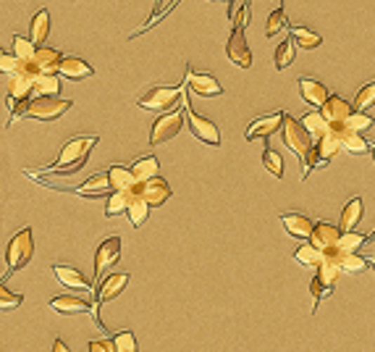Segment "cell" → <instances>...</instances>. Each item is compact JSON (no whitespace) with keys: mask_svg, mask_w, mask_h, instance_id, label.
Here are the masks:
<instances>
[{"mask_svg":"<svg viewBox=\"0 0 375 352\" xmlns=\"http://www.w3.org/2000/svg\"><path fill=\"white\" fill-rule=\"evenodd\" d=\"M19 66H21V60H19L16 53H13V56H11L8 51L0 53V71H3V74H16Z\"/></svg>","mask_w":375,"mask_h":352,"instance_id":"7dc6e473","label":"cell"},{"mask_svg":"<svg viewBox=\"0 0 375 352\" xmlns=\"http://www.w3.org/2000/svg\"><path fill=\"white\" fill-rule=\"evenodd\" d=\"M226 56L234 66H239V69H249V66H252V51H249V45H247L244 30L231 32V37H228V42H226Z\"/></svg>","mask_w":375,"mask_h":352,"instance_id":"8fae6325","label":"cell"},{"mask_svg":"<svg viewBox=\"0 0 375 352\" xmlns=\"http://www.w3.org/2000/svg\"><path fill=\"white\" fill-rule=\"evenodd\" d=\"M98 145V134L92 137H74V140H69L63 148H60V155L58 161L53 163V166H48V169H42V171L48 174H74L79 171L81 166L87 163V155L89 150Z\"/></svg>","mask_w":375,"mask_h":352,"instance_id":"7a4b0ae2","label":"cell"},{"mask_svg":"<svg viewBox=\"0 0 375 352\" xmlns=\"http://www.w3.org/2000/svg\"><path fill=\"white\" fill-rule=\"evenodd\" d=\"M150 208H152V205H150L147 200H145V197H142V195H134V200H131V205H129V221H131V226H142V223L147 221V216H150Z\"/></svg>","mask_w":375,"mask_h":352,"instance_id":"d6a6232c","label":"cell"},{"mask_svg":"<svg viewBox=\"0 0 375 352\" xmlns=\"http://www.w3.org/2000/svg\"><path fill=\"white\" fill-rule=\"evenodd\" d=\"M60 77H66V79H89L92 74H95V69L89 66L87 60L77 58V56H63V60H60V69H58Z\"/></svg>","mask_w":375,"mask_h":352,"instance_id":"ffe728a7","label":"cell"},{"mask_svg":"<svg viewBox=\"0 0 375 352\" xmlns=\"http://www.w3.org/2000/svg\"><path fill=\"white\" fill-rule=\"evenodd\" d=\"M284 116L287 113H268V116H260V119H255L252 124L247 126V142H255V140H268L270 134H276L281 126H284Z\"/></svg>","mask_w":375,"mask_h":352,"instance_id":"4fadbf2b","label":"cell"},{"mask_svg":"<svg viewBox=\"0 0 375 352\" xmlns=\"http://www.w3.org/2000/svg\"><path fill=\"white\" fill-rule=\"evenodd\" d=\"M181 103H184V108H187V124H189V129H192V134H195L199 142L210 145V148H218V145H221V131H218L216 124L210 119H205V116H199V113L189 105L187 95L181 98Z\"/></svg>","mask_w":375,"mask_h":352,"instance_id":"52a82bcc","label":"cell"},{"mask_svg":"<svg viewBox=\"0 0 375 352\" xmlns=\"http://www.w3.org/2000/svg\"><path fill=\"white\" fill-rule=\"evenodd\" d=\"M341 273H344V271H341V266H338V263H336L334 258H326V261L317 266V273H315V276H320V279H323L326 284L336 287V279H338Z\"/></svg>","mask_w":375,"mask_h":352,"instance_id":"f35d334b","label":"cell"},{"mask_svg":"<svg viewBox=\"0 0 375 352\" xmlns=\"http://www.w3.org/2000/svg\"><path fill=\"white\" fill-rule=\"evenodd\" d=\"M336 126L341 129V145H344L346 152H352V155H362V152L373 150V145H367V140L362 137V131L346 129L344 124H336Z\"/></svg>","mask_w":375,"mask_h":352,"instance_id":"d4e9b609","label":"cell"},{"mask_svg":"<svg viewBox=\"0 0 375 352\" xmlns=\"http://www.w3.org/2000/svg\"><path fill=\"white\" fill-rule=\"evenodd\" d=\"M299 95H302V100H305L307 105H315V108H323L326 100L331 98V92H328L326 84L317 79H310V77H302V79H299Z\"/></svg>","mask_w":375,"mask_h":352,"instance_id":"ac0fdd59","label":"cell"},{"mask_svg":"<svg viewBox=\"0 0 375 352\" xmlns=\"http://www.w3.org/2000/svg\"><path fill=\"white\" fill-rule=\"evenodd\" d=\"M53 276L58 279V284L69 287V289H89V292H95V284L87 282L84 273H81L79 268H74V266L55 263V266H53Z\"/></svg>","mask_w":375,"mask_h":352,"instance_id":"9a60e30c","label":"cell"},{"mask_svg":"<svg viewBox=\"0 0 375 352\" xmlns=\"http://www.w3.org/2000/svg\"><path fill=\"white\" fill-rule=\"evenodd\" d=\"M126 284H129V273H110V276H105V279L98 284V294H95V302H92V318H95V323H98L100 329H103L100 305L113 300V297H119V294L126 289Z\"/></svg>","mask_w":375,"mask_h":352,"instance_id":"ba28073f","label":"cell"},{"mask_svg":"<svg viewBox=\"0 0 375 352\" xmlns=\"http://www.w3.org/2000/svg\"><path fill=\"white\" fill-rule=\"evenodd\" d=\"M370 152H373V161H375V145H373V150H370Z\"/></svg>","mask_w":375,"mask_h":352,"instance_id":"db71d44e","label":"cell"},{"mask_svg":"<svg viewBox=\"0 0 375 352\" xmlns=\"http://www.w3.org/2000/svg\"><path fill=\"white\" fill-rule=\"evenodd\" d=\"M315 150H317V155H320L323 166H328L331 158L338 155V150H344V145H341V129H338L336 124H331L326 134H323L320 140H315Z\"/></svg>","mask_w":375,"mask_h":352,"instance_id":"2e32d148","label":"cell"},{"mask_svg":"<svg viewBox=\"0 0 375 352\" xmlns=\"http://www.w3.org/2000/svg\"><path fill=\"white\" fill-rule=\"evenodd\" d=\"M89 352H119L116 350V339H92Z\"/></svg>","mask_w":375,"mask_h":352,"instance_id":"c3c4849f","label":"cell"},{"mask_svg":"<svg viewBox=\"0 0 375 352\" xmlns=\"http://www.w3.org/2000/svg\"><path fill=\"white\" fill-rule=\"evenodd\" d=\"M58 92H60L58 74H37L34 77V98H42V95H55L58 98Z\"/></svg>","mask_w":375,"mask_h":352,"instance_id":"f546056e","label":"cell"},{"mask_svg":"<svg viewBox=\"0 0 375 352\" xmlns=\"http://www.w3.org/2000/svg\"><path fill=\"white\" fill-rule=\"evenodd\" d=\"M331 292H334V287L323 282L320 276H315V279L310 282V294H312V300H315V302H312V313L317 311V305L326 300V297H331Z\"/></svg>","mask_w":375,"mask_h":352,"instance_id":"60d3db41","label":"cell"},{"mask_svg":"<svg viewBox=\"0 0 375 352\" xmlns=\"http://www.w3.org/2000/svg\"><path fill=\"white\" fill-rule=\"evenodd\" d=\"M184 98V87H150L139 95L137 105L145 111H173V105Z\"/></svg>","mask_w":375,"mask_h":352,"instance_id":"5b68a950","label":"cell"},{"mask_svg":"<svg viewBox=\"0 0 375 352\" xmlns=\"http://www.w3.org/2000/svg\"><path fill=\"white\" fill-rule=\"evenodd\" d=\"M60 60H63V56H60V51H55V48H37L34 58L21 60L19 71H29L34 77H37V74H58Z\"/></svg>","mask_w":375,"mask_h":352,"instance_id":"9c48e42d","label":"cell"},{"mask_svg":"<svg viewBox=\"0 0 375 352\" xmlns=\"http://www.w3.org/2000/svg\"><path fill=\"white\" fill-rule=\"evenodd\" d=\"M294 56H296V48H294V40H284L281 45L276 48V58H273V63H276L278 71L289 69L291 63H294Z\"/></svg>","mask_w":375,"mask_h":352,"instance_id":"8d00e7d4","label":"cell"},{"mask_svg":"<svg viewBox=\"0 0 375 352\" xmlns=\"http://www.w3.org/2000/svg\"><path fill=\"white\" fill-rule=\"evenodd\" d=\"M320 111H323V116L328 119V124H344V121L355 113V105H349V103H346L344 98H338V95H331Z\"/></svg>","mask_w":375,"mask_h":352,"instance_id":"7402d4cb","label":"cell"},{"mask_svg":"<svg viewBox=\"0 0 375 352\" xmlns=\"http://www.w3.org/2000/svg\"><path fill=\"white\" fill-rule=\"evenodd\" d=\"M367 261H370V258H362L360 252H344V255L336 258V263L341 266L344 273H360L367 266Z\"/></svg>","mask_w":375,"mask_h":352,"instance_id":"d590c367","label":"cell"},{"mask_svg":"<svg viewBox=\"0 0 375 352\" xmlns=\"http://www.w3.org/2000/svg\"><path fill=\"white\" fill-rule=\"evenodd\" d=\"M121 261V237H105L100 242V247L95 250V282H100V276L113 268Z\"/></svg>","mask_w":375,"mask_h":352,"instance_id":"30bf717a","label":"cell"},{"mask_svg":"<svg viewBox=\"0 0 375 352\" xmlns=\"http://www.w3.org/2000/svg\"><path fill=\"white\" fill-rule=\"evenodd\" d=\"M341 234H344V229H341V226H334V223L320 221V223H315V229H312V237H310V242H312L315 247H320L323 252H328V250H334V247H338Z\"/></svg>","mask_w":375,"mask_h":352,"instance_id":"e0dca14e","label":"cell"},{"mask_svg":"<svg viewBox=\"0 0 375 352\" xmlns=\"http://www.w3.org/2000/svg\"><path fill=\"white\" fill-rule=\"evenodd\" d=\"M302 124L307 126V131L315 137V140H320L323 134L328 131V119L323 116V111H312V113H305V119H302Z\"/></svg>","mask_w":375,"mask_h":352,"instance_id":"e575fe53","label":"cell"},{"mask_svg":"<svg viewBox=\"0 0 375 352\" xmlns=\"http://www.w3.org/2000/svg\"><path fill=\"white\" fill-rule=\"evenodd\" d=\"M13 53L19 56V60H32L37 53V45L27 37H21V34H13Z\"/></svg>","mask_w":375,"mask_h":352,"instance_id":"7bdbcfd3","label":"cell"},{"mask_svg":"<svg viewBox=\"0 0 375 352\" xmlns=\"http://www.w3.org/2000/svg\"><path fill=\"white\" fill-rule=\"evenodd\" d=\"M370 242H375V232L370 234V237H367V245H370Z\"/></svg>","mask_w":375,"mask_h":352,"instance_id":"816d5d0a","label":"cell"},{"mask_svg":"<svg viewBox=\"0 0 375 352\" xmlns=\"http://www.w3.org/2000/svg\"><path fill=\"white\" fill-rule=\"evenodd\" d=\"M355 111H367V108H373L375 105V82H367L362 90L357 92V98H355Z\"/></svg>","mask_w":375,"mask_h":352,"instance_id":"b9f144b4","label":"cell"},{"mask_svg":"<svg viewBox=\"0 0 375 352\" xmlns=\"http://www.w3.org/2000/svg\"><path fill=\"white\" fill-rule=\"evenodd\" d=\"M29 30H32V42L34 45H40V42L48 40L50 34V11L42 8L34 13V19L29 21Z\"/></svg>","mask_w":375,"mask_h":352,"instance_id":"f1b7e54d","label":"cell"},{"mask_svg":"<svg viewBox=\"0 0 375 352\" xmlns=\"http://www.w3.org/2000/svg\"><path fill=\"white\" fill-rule=\"evenodd\" d=\"M281 140H284V145H287L289 150L299 158V176H302V181H305L307 179V161H310V155H312V150H315V137L307 131V126L302 124V121L287 113V116H284V126H281Z\"/></svg>","mask_w":375,"mask_h":352,"instance_id":"6da1fadb","label":"cell"},{"mask_svg":"<svg viewBox=\"0 0 375 352\" xmlns=\"http://www.w3.org/2000/svg\"><path fill=\"white\" fill-rule=\"evenodd\" d=\"M370 266H373V271H375V258H370Z\"/></svg>","mask_w":375,"mask_h":352,"instance_id":"f5cc1de1","label":"cell"},{"mask_svg":"<svg viewBox=\"0 0 375 352\" xmlns=\"http://www.w3.org/2000/svg\"><path fill=\"white\" fill-rule=\"evenodd\" d=\"M344 126L346 129H352V131H367V129H373L375 126V119L373 116H367V111H355L349 119L344 121Z\"/></svg>","mask_w":375,"mask_h":352,"instance_id":"ab89813d","label":"cell"},{"mask_svg":"<svg viewBox=\"0 0 375 352\" xmlns=\"http://www.w3.org/2000/svg\"><path fill=\"white\" fill-rule=\"evenodd\" d=\"M21 302H24V294L8 292V287H6V284L0 287V308H3V311H13V308H19Z\"/></svg>","mask_w":375,"mask_h":352,"instance_id":"bcb514c9","label":"cell"},{"mask_svg":"<svg viewBox=\"0 0 375 352\" xmlns=\"http://www.w3.org/2000/svg\"><path fill=\"white\" fill-rule=\"evenodd\" d=\"M134 195H137V190H113L108 195V202H105V216L113 219L119 213H126L131 200H134Z\"/></svg>","mask_w":375,"mask_h":352,"instance_id":"cb8c5ba5","label":"cell"},{"mask_svg":"<svg viewBox=\"0 0 375 352\" xmlns=\"http://www.w3.org/2000/svg\"><path fill=\"white\" fill-rule=\"evenodd\" d=\"M32 252H34L32 229H21V232L13 234L8 242V247H6V266H8V273L21 271V268L32 261Z\"/></svg>","mask_w":375,"mask_h":352,"instance_id":"3957f363","label":"cell"},{"mask_svg":"<svg viewBox=\"0 0 375 352\" xmlns=\"http://www.w3.org/2000/svg\"><path fill=\"white\" fill-rule=\"evenodd\" d=\"M137 192L152 205V208H160V205L171 197V184H168L163 176H152V179H147V181H139Z\"/></svg>","mask_w":375,"mask_h":352,"instance_id":"5bb4252c","label":"cell"},{"mask_svg":"<svg viewBox=\"0 0 375 352\" xmlns=\"http://www.w3.org/2000/svg\"><path fill=\"white\" fill-rule=\"evenodd\" d=\"M50 311L63 313V315H74V313H92V305L81 297H74V294H58L48 302Z\"/></svg>","mask_w":375,"mask_h":352,"instance_id":"44dd1931","label":"cell"},{"mask_svg":"<svg viewBox=\"0 0 375 352\" xmlns=\"http://www.w3.org/2000/svg\"><path fill=\"white\" fill-rule=\"evenodd\" d=\"M184 84H189V90L195 92V95H202V98H218V95H223V87H221V82L213 74H197L192 66H187Z\"/></svg>","mask_w":375,"mask_h":352,"instance_id":"7c38bea8","label":"cell"},{"mask_svg":"<svg viewBox=\"0 0 375 352\" xmlns=\"http://www.w3.org/2000/svg\"><path fill=\"white\" fill-rule=\"evenodd\" d=\"M287 27V13H284V6H278L270 16H268V21H265V34L268 37H276L278 32L284 30Z\"/></svg>","mask_w":375,"mask_h":352,"instance_id":"ee69618b","label":"cell"},{"mask_svg":"<svg viewBox=\"0 0 375 352\" xmlns=\"http://www.w3.org/2000/svg\"><path fill=\"white\" fill-rule=\"evenodd\" d=\"M158 169H160V163L155 155H145V158L134 161V166H131V171H134V176H137L139 181H147V179H152V176H158Z\"/></svg>","mask_w":375,"mask_h":352,"instance_id":"836d02e7","label":"cell"},{"mask_svg":"<svg viewBox=\"0 0 375 352\" xmlns=\"http://www.w3.org/2000/svg\"><path fill=\"white\" fill-rule=\"evenodd\" d=\"M50 352H71L69 350V344L63 342V339H55V342H53V350Z\"/></svg>","mask_w":375,"mask_h":352,"instance_id":"681fc988","label":"cell"},{"mask_svg":"<svg viewBox=\"0 0 375 352\" xmlns=\"http://www.w3.org/2000/svg\"><path fill=\"white\" fill-rule=\"evenodd\" d=\"M184 119H187V108H184V103H181V108H173V111H166L163 116H158V121L152 124V129H150V145L155 148V145H163V142L173 140L181 126H184Z\"/></svg>","mask_w":375,"mask_h":352,"instance_id":"277c9868","label":"cell"},{"mask_svg":"<svg viewBox=\"0 0 375 352\" xmlns=\"http://www.w3.org/2000/svg\"><path fill=\"white\" fill-rule=\"evenodd\" d=\"M77 195H81V197H98V195H110L113 192V184H110V176L108 171L105 174H92L84 184H79L77 187Z\"/></svg>","mask_w":375,"mask_h":352,"instance_id":"603a6c76","label":"cell"},{"mask_svg":"<svg viewBox=\"0 0 375 352\" xmlns=\"http://www.w3.org/2000/svg\"><path fill=\"white\" fill-rule=\"evenodd\" d=\"M263 166H265L276 179H284V158H281L273 148H268V145H265V150H263Z\"/></svg>","mask_w":375,"mask_h":352,"instance_id":"74e56055","label":"cell"},{"mask_svg":"<svg viewBox=\"0 0 375 352\" xmlns=\"http://www.w3.org/2000/svg\"><path fill=\"white\" fill-rule=\"evenodd\" d=\"M228 19L234 24V30H247L249 0H231V6H228Z\"/></svg>","mask_w":375,"mask_h":352,"instance_id":"4dcf8cb0","label":"cell"},{"mask_svg":"<svg viewBox=\"0 0 375 352\" xmlns=\"http://www.w3.org/2000/svg\"><path fill=\"white\" fill-rule=\"evenodd\" d=\"M291 40L299 45V48H305V51H315L317 45L323 42V37L317 34V32L312 30H307V27H291Z\"/></svg>","mask_w":375,"mask_h":352,"instance_id":"1f68e13d","label":"cell"},{"mask_svg":"<svg viewBox=\"0 0 375 352\" xmlns=\"http://www.w3.org/2000/svg\"><path fill=\"white\" fill-rule=\"evenodd\" d=\"M360 221H362V197H352L344 205V211H341V223L338 226L344 232H355Z\"/></svg>","mask_w":375,"mask_h":352,"instance_id":"83f0119b","label":"cell"},{"mask_svg":"<svg viewBox=\"0 0 375 352\" xmlns=\"http://www.w3.org/2000/svg\"><path fill=\"white\" fill-rule=\"evenodd\" d=\"M108 176H110L113 190H137L139 187V179L134 176L131 169H126V166H110Z\"/></svg>","mask_w":375,"mask_h":352,"instance_id":"4316f807","label":"cell"},{"mask_svg":"<svg viewBox=\"0 0 375 352\" xmlns=\"http://www.w3.org/2000/svg\"><path fill=\"white\" fill-rule=\"evenodd\" d=\"M281 223H284V229H287L289 237H294V240H310V237H312V229H315L312 219H307L305 213H284V216H281Z\"/></svg>","mask_w":375,"mask_h":352,"instance_id":"d6986e66","label":"cell"},{"mask_svg":"<svg viewBox=\"0 0 375 352\" xmlns=\"http://www.w3.org/2000/svg\"><path fill=\"white\" fill-rule=\"evenodd\" d=\"M71 105H74L71 100H60V98H55V95H42V98H32L29 100V111H27V116H29V119H37V121H55L69 111Z\"/></svg>","mask_w":375,"mask_h":352,"instance_id":"8992f818","label":"cell"},{"mask_svg":"<svg viewBox=\"0 0 375 352\" xmlns=\"http://www.w3.org/2000/svg\"><path fill=\"white\" fill-rule=\"evenodd\" d=\"M113 339H116V350L119 352H137L139 350L134 332H121V334H116Z\"/></svg>","mask_w":375,"mask_h":352,"instance_id":"f6af8a7d","label":"cell"},{"mask_svg":"<svg viewBox=\"0 0 375 352\" xmlns=\"http://www.w3.org/2000/svg\"><path fill=\"white\" fill-rule=\"evenodd\" d=\"M294 261L299 263V266H305V268H317L320 263L326 261V252L320 250V247H315L312 242H307V245H302V247L294 250Z\"/></svg>","mask_w":375,"mask_h":352,"instance_id":"484cf974","label":"cell"},{"mask_svg":"<svg viewBox=\"0 0 375 352\" xmlns=\"http://www.w3.org/2000/svg\"><path fill=\"white\" fill-rule=\"evenodd\" d=\"M163 3H166V0H155V13H158V8H160V6H163ZM155 13H152V16H150V21L155 19Z\"/></svg>","mask_w":375,"mask_h":352,"instance_id":"f907efd6","label":"cell"}]
</instances>
